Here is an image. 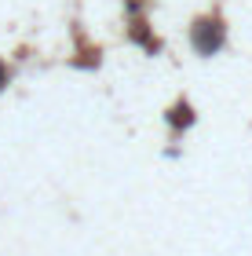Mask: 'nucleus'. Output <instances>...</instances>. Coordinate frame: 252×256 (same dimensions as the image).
<instances>
[{"label":"nucleus","mask_w":252,"mask_h":256,"mask_svg":"<svg viewBox=\"0 0 252 256\" xmlns=\"http://www.w3.org/2000/svg\"><path fill=\"white\" fill-rule=\"evenodd\" d=\"M190 121H194V114H190L187 102H179V106H172V110H168V124H172V128H187Z\"/></svg>","instance_id":"obj_2"},{"label":"nucleus","mask_w":252,"mask_h":256,"mask_svg":"<svg viewBox=\"0 0 252 256\" xmlns=\"http://www.w3.org/2000/svg\"><path fill=\"white\" fill-rule=\"evenodd\" d=\"M7 84V70H4V62H0V88Z\"/></svg>","instance_id":"obj_3"},{"label":"nucleus","mask_w":252,"mask_h":256,"mask_svg":"<svg viewBox=\"0 0 252 256\" xmlns=\"http://www.w3.org/2000/svg\"><path fill=\"white\" fill-rule=\"evenodd\" d=\"M223 40H227V30H223L220 18H198V22H194L190 44H194V52H198V55H216L223 48Z\"/></svg>","instance_id":"obj_1"}]
</instances>
